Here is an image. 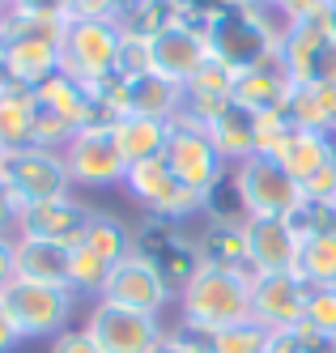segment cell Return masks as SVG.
I'll use <instances>...</instances> for the list:
<instances>
[{
  "label": "cell",
  "mask_w": 336,
  "mask_h": 353,
  "mask_svg": "<svg viewBox=\"0 0 336 353\" xmlns=\"http://www.w3.org/2000/svg\"><path fill=\"white\" fill-rule=\"evenodd\" d=\"M281 17L273 9L260 5H239L230 0L221 5L209 21H204V34H209V52L213 60L230 64L235 72L264 64L268 56H277V43H281Z\"/></svg>",
  "instance_id": "obj_1"
},
{
  "label": "cell",
  "mask_w": 336,
  "mask_h": 353,
  "mask_svg": "<svg viewBox=\"0 0 336 353\" xmlns=\"http://www.w3.org/2000/svg\"><path fill=\"white\" fill-rule=\"evenodd\" d=\"M179 319L204 327V332H221L251 319V281L239 276L235 268H221L204 260L200 272L179 290Z\"/></svg>",
  "instance_id": "obj_2"
},
{
  "label": "cell",
  "mask_w": 336,
  "mask_h": 353,
  "mask_svg": "<svg viewBox=\"0 0 336 353\" xmlns=\"http://www.w3.org/2000/svg\"><path fill=\"white\" fill-rule=\"evenodd\" d=\"M60 34H64V21L26 17L13 9L0 13V52L9 60L13 85L39 90L47 77H56L60 72Z\"/></svg>",
  "instance_id": "obj_3"
},
{
  "label": "cell",
  "mask_w": 336,
  "mask_h": 353,
  "mask_svg": "<svg viewBox=\"0 0 336 353\" xmlns=\"http://www.w3.org/2000/svg\"><path fill=\"white\" fill-rule=\"evenodd\" d=\"M5 307L17 323L21 341H56L60 332L72 327V311H77V294L64 285H39V281H13L0 290Z\"/></svg>",
  "instance_id": "obj_4"
},
{
  "label": "cell",
  "mask_w": 336,
  "mask_h": 353,
  "mask_svg": "<svg viewBox=\"0 0 336 353\" xmlns=\"http://www.w3.org/2000/svg\"><path fill=\"white\" fill-rule=\"evenodd\" d=\"M162 162L175 170L179 183H188L192 192L209 196L221 179H230V166L226 158L217 154V145L209 137V128H200L192 119H170L166 128V149H162Z\"/></svg>",
  "instance_id": "obj_5"
},
{
  "label": "cell",
  "mask_w": 336,
  "mask_h": 353,
  "mask_svg": "<svg viewBox=\"0 0 336 353\" xmlns=\"http://www.w3.org/2000/svg\"><path fill=\"white\" fill-rule=\"evenodd\" d=\"M119 39L123 30L115 21H64L60 34V72L81 85H94L102 77L115 72V56H119Z\"/></svg>",
  "instance_id": "obj_6"
},
{
  "label": "cell",
  "mask_w": 336,
  "mask_h": 353,
  "mask_svg": "<svg viewBox=\"0 0 336 353\" xmlns=\"http://www.w3.org/2000/svg\"><path fill=\"white\" fill-rule=\"evenodd\" d=\"M123 192L132 196V205L145 209L149 217H166V221H188L196 213H204V196L192 192L188 183L175 179V170L162 162V158H149V162H137L128 166L123 174Z\"/></svg>",
  "instance_id": "obj_7"
},
{
  "label": "cell",
  "mask_w": 336,
  "mask_h": 353,
  "mask_svg": "<svg viewBox=\"0 0 336 353\" xmlns=\"http://www.w3.org/2000/svg\"><path fill=\"white\" fill-rule=\"evenodd\" d=\"M230 179H235L243 205H247V217H290L306 192L294 174L281 166L277 158H247L239 166H230Z\"/></svg>",
  "instance_id": "obj_8"
},
{
  "label": "cell",
  "mask_w": 336,
  "mask_h": 353,
  "mask_svg": "<svg viewBox=\"0 0 336 353\" xmlns=\"http://www.w3.org/2000/svg\"><path fill=\"white\" fill-rule=\"evenodd\" d=\"M64 166L72 188H123L128 162L107 123H90L64 145Z\"/></svg>",
  "instance_id": "obj_9"
},
{
  "label": "cell",
  "mask_w": 336,
  "mask_h": 353,
  "mask_svg": "<svg viewBox=\"0 0 336 353\" xmlns=\"http://www.w3.org/2000/svg\"><path fill=\"white\" fill-rule=\"evenodd\" d=\"M102 302L123 307V311H137V315L162 319L166 307L175 302V294H170V285L162 281L158 264L145 260L141 251H132V256H123L119 264H111V276H107V290H102Z\"/></svg>",
  "instance_id": "obj_10"
},
{
  "label": "cell",
  "mask_w": 336,
  "mask_h": 353,
  "mask_svg": "<svg viewBox=\"0 0 336 353\" xmlns=\"http://www.w3.org/2000/svg\"><path fill=\"white\" fill-rule=\"evenodd\" d=\"M86 332L90 341L102 349V353H149L166 336L162 319L153 315H137V311H123V307H111V302H90L86 311Z\"/></svg>",
  "instance_id": "obj_11"
},
{
  "label": "cell",
  "mask_w": 336,
  "mask_h": 353,
  "mask_svg": "<svg viewBox=\"0 0 336 353\" xmlns=\"http://www.w3.org/2000/svg\"><path fill=\"white\" fill-rule=\"evenodd\" d=\"M0 183L13 192V200H17L21 209L39 205V200H51V196L72 192L64 154H51V149H39V145L34 149H21V154H9Z\"/></svg>",
  "instance_id": "obj_12"
},
{
  "label": "cell",
  "mask_w": 336,
  "mask_h": 353,
  "mask_svg": "<svg viewBox=\"0 0 336 353\" xmlns=\"http://www.w3.org/2000/svg\"><path fill=\"white\" fill-rule=\"evenodd\" d=\"M94 209L86 200H77L72 192L64 196H51V200H39V205L21 209L17 217V239H30V243H56V247H77L90 225Z\"/></svg>",
  "instance_id": "obj_13"
},
{
  "label": "cell",
  "mask_w": 336,
  "mask_h": 353,
  "mask_svg": "<svg viewBox=\"0 0 336 353\" xmlns=\"http://www.w3.org/2000/svg\"><path fill=\"white\" fill-rule=\"evenodd\" d=\"M149 56H153V72H162V77H170L179 85H188L196 72L213 60L204 26H196L188 17H179L162 34H153L149 39Z\"/></svg>",
  "instance_id": "obj_14"
},
{
  "label": "cell",
  "mask_w": 336,
  "mask_h": 353,
  "mask_svg": "<svg viewBox=\"0 0 336 353\" xmlns=\"http://www.w3.org/2000/svg\"><path fill=\"white\" fill-rule=\"evenodd\" d=\"M251 319L264 332H294L306 319V285L294 272H264L251 281Z\"/></svg>",
  "instance_id": "obj_15"
},
{
  "label": "cell",
  "mask_w": 336,
  "mask_h": 353,
  "mask_svg": "<svg viewBox=\"0 0 336 353\" xmlns=\"http://www.w3.org/2000/svg\"><path fill=\"white\" fill-rule=\"evenodd\" d=\"M243 243H247V268H251V276L294 272L298 234L290 230L286 217H247L243 221Z\"/></svg>",
  "instance_id": "obj_16"
},
{
  "label": "cell",
  "mask_w": 336,
  "mask_h": 353,
  "mask_svg": "<svg viewBox=\"0 0 336 353\" xmlns=\"http://www.w3.org/2000/svg\"><path fill=\"white\" fill-rule=\"evenodd\" d=\"M294 94V77L286 72L281 56H268L264 64L235 72V90H230V103L243 107L247 115H264V111H286Z\"/></svg>",
  "instance_id": "obj_17"
},
{
  "label": "cell",
  "mask_w": 336,
  "mask_h": 353,
  "mask_svg": "<svg viewBox=\"0 0 336 353\" xmlns=\"http://www.w3.org/2000/svg\"><path fill=\"white\" fill-rule=\"evenodd\" d=\"M332 39V26H328V13L324 17H311V21H294V26L281 30V43H277V56L286 64V72L294 81H311L315 77V60Z\"/></svg>",
  "instance_id": "obj_18"
},
{
  "label": "cell",
  "mask_w": 336,
  "mask_h": 353,
  "mask_svg": "<svg viewBox=\"0 0 336 353\" xmlns=\"http://www.w3.org/2000/svg\"><path fill=\"white\" fill-rule=\"evenodd\" d=\"M277 162L286 166L294 179L306 188L311 179H319L324 170L336 166V137H328V132H311V128H294L290 141L281 145Z\"/></svg>",
  "instance_id": "obj_19"
},
{
  "label": "cell",
  "mask_w": 336,
  "mask_h": 353,
  "mask_svg": "<svg viewBox=\"0 0 336 353\" xmlns=\"http://www.w3.org/2000/svg\"><path fill=\"white\" fill-rule=\"evenodd\" d=\"M123 107L128 115H145V119H179L184 111V85L162 77V72H145V77H132L123 85Z\"/></svg>",
  "instance_id": "obj_20"
},
{
  "label": "cell",
  "mask_w": 336,
  "mask_h": 353,
  "mask_svg": "<svg viewBox=\"0 0 336 353\" xmlns=\"http://www.w3.org/2000/svg\"><path fill=\"white\" fill-rule=\"evenodd\" d=\"M34 107L39 94L30 85H9L0 94V149L5 154L34 149Z\"/></svg>",
  "instance_id": "obj_21"
},
{
  "label": "cell",
  "mask_w": 336,
  "mask_h": 353,
  "mask_svg": "<svg viewBox=\"0 0 336 353\" xmlns=\"http://www.w3.org/2000/svg\"><path fill=\"white\" fill-rule=\"evenodd\" d=\"M166 128H170V123L145 119V115H123V119L111 123L115 145H119V154H123L128 166L149 162V158H162V149H166Z\"/></svg>",
  "instance_id": "obj_22"
},
{
  "label": "cell",
  "mask_w": 336,
  "mask_h": 353,
  "mask_svg": "<svg viewBox=\"0 0 336 353\" xmlns=\"http://www.w3.org/2000/svg\"><path fill=\"white\" fill-rule=\"evenodd\" d=\"M39 103L47 107V111H56L60 119H68L77 132L81 128H90V123H98V115H94V103H90V90L81 85V81H72V77H64V72H56V77H47L39 90Z\"/></svg>",
  "instance_id": "obj_23"
},
{
  "label": "cell",
  "mask_w": 336,
  "mask_h": 353,
  "mask_svg": "<svg viewBox=\"0 0 336 353\" xmlns=\"http://www.w3.org/2000/svg\"><path fill=\"white\" fill-rule=\"evenodd\" d=\"M209 137L217 145V154L226 158V166H239V162L255 158V115H247L235 103L209 123Z\"/></svg>",
  "instance_id": "obj_24"
},
{
  "label": "cell",
  "mask_w": 336,
  "mask_h": 353,
  "mask_svg": "<svg viewBox=\"0 0 336 353\" xmlns=\"http://www.w3.org/2000/svg\"><path fill=\"white\" fill-rule=\"evenodd\" d=\"M17 276H21V281L64 285L68 290V247L17 239Z\"/></svg>",
  "instance_id": "obj_25"
},
{
  "label": "cell",
  "mask_w": 336,
  "mask_h": 353,
  "mask_svg": "<svg viewBox=\"0 0 336 353\" xmlns=\"http://www.w3.org/2000/svg\"><path fill=\"white\" fill-rule=\"evenodd\" d=\"M294 276H298L306 290L336 285V234H311V239H298Z\"/></svg>",
  "instance_id": "obj_26"
},
{
  "label": "cell",
  "mask_w": 336,
  "mask_h": 353,
  "mask_svg": "<svg viewBox=\"0 0 336 353\" xmlns=\"http://www.w3.org/2000/svg\"><path fill=\"white\" fill-rule=\"evenodd\" d=\"M81 247H90L94 256H102L107 264H119L123 256L137 251V234H132V225H123L115 213H98L94 209L86 234H81Z\"/></svg>",
  "instance_id": "obj_27"
},
{
  "label": "cell",
  "mask_w": 336,
  "mask_h": 353,
  "mask_svg": "<svg viewBox=\"0 0 336 353\" xmlns=\"http://www.w3.org/2000/svg\"><path fill=\"white\" fill-rule=\"evenodd\" d=\"M153 264H158V272H162V281L170 285V294L179 298V290H184L192 276L200 272V264H204V251H200V239H188V234H175L158 256H153Z\"/></svg>",
  "instance_id": "obj_28"
},
{
  "label": "cell",
  "mask_w": 336,
  "mask_h": 353,
  "mask_svg": "<svg viewBox=\"0 0 336 353\" xmlns=\"http://www.w3.org/2000/svg\"><path fill=\"white\" fill-rule=\"evenodd\" d=\"M170 21H179V9L170 5V0H123L115 26H119L123 34L153 39V34H162Z\"/></svg>",
  "instance_id": "obj_29"
},
{
  "label": "cell",
  "mask_w": 336,
  "mask_h": 353,
  "mask_svg": "<svg viewBox=\"0 0 336 353\" xmlns=\"http://www.w3.org/2000/svg\"><path fill=\"white\" fill-rule=\"evenodd\" d=\"M107 276H111V264L102 260V256H94L90 247H81L77 243L72 251H68V290L77 294V302H98L102 298V290H107Z\"/></svg>",
  "instance_id": "obj_30"
},
{
  "label": "cell",
  "mask_w": 336,
  "mask_h": 353,
  "mask_svg": "<svg viewBox=\"0 0 336 353\" xmlns=\"http://www.w3.org/2000/svg\"><path fill=\"white\" fill-rule=\"evenodd\" d=\"M204 217H209V225H217V230H239L247 221V205H243L235 179H221L209 196H204Z\"/></svg>",
  "instance_id": "obj_31"
},
{
  "label": "cell",
  "mask_w": 336,
  "mask_h": 353,
  "mask_svg": "<svg viewBox=\"0 0 336 353\" xmlns=\"http://www.w3.org/2000/svg\"><path fill=\"white\" fill-rule=\"evenodd\" d=\"M290 230L298 239H311V234H336V205L332 200H302V205L286 217Z\"/></svg>",
  "instance_id": "obj_32"
},
{
  "label": "cell",
  "mask_w": 336,
  "mask_h": 353,
  "mask_svg": "<svg viewBox=\"0 0 336 353\" xmlns=\"http://www.w3.org/2000/svg\"><path fill=\"white\" fill-rule=\"evenodd\" d=\"M268 341V332L255 319L247 323H235V327H221V332H213L209 341V353H260Z\"/></svg>",
  "instance_id": "obj_33"
},
{
  "label": "cell",
  "mask_w": 336,
  "mask_h": 353,
  "mask_svg": "<svg viewBox=\"0 0 336 353\" xmlns=\"http://www.w3.org/2000/svg\"><path fill=\"white\" fill-rule=\"evenodd\" d=\"M294 132V123L286 111H264V115H255V154L260 158H277L281 154V145L290 141Z\"/></svg>",
  "instance_id": "obj_34"
},
{
  "label": "cell",
  "mask_w": 336,
  "mask_h": 353,
  "mask_svg": "<svg viewBox=\"0 0 336 353\" xmlns=\"http://www.w3.org/2000/svg\"><path fill=\"white\" fill-rule=\"evenodd\" d=\"M77 137V128L68 119H60L56 111H47L43 103L34 107V145L39 149H51V154H64V145Z\"/></svg>",
  "instance_id": "obj_35"
},
{
  "label": "cell",
  "mask_w": 336,
  "mask_h": 353,
  "mask_svg": "<svg viewBox=\"0 0 336 353\" xmlns=\"http://www.w3.org/2000/svg\"><path fill=\"white\" fill-rule=\"evenodd\" d=\"M115 72H119L123 81H132V77H145V72H153L149 39H141V34H123V39H119V56H115Z\"/></svg>",
  "instance_id": "obj_36"
},
{
  "label": "cell",
  "mask_w": 336,
  "mask_h": 353,
  "mask_svg": "<svg viewBox=\"0 0 336 353\" xmlns=\"http://www.w3.org/2000/svg\"><path fill=\"white\" fill-rule=\"evenodd\" d=\"M306 323L319 336H336V285L306 290Z\"/></svg>",
  "instance_id": "obj_37"
},
{
  "label": "cell",
  "mask_w": 336,
  "mask_h": 353,
  "mask_svg": "<svg viewBox=\"0 0 336 353\" xmlns=\"http://www.w3.org/2000/svg\"><path fill=\"white\" fill-rule=\"evenodd\" d=\"M332 9V0H277L273 13L281 17V26H294V21H311V17H324Z\"/></svg>",
  "instance_id": "obj_38"
},
{
  "label": "cell",
  "mask_w": 336,
  "mask_h": 353,
  "mask_svg": "<svg viewBox=\"0 0 336 353\" xmlns=\"http://www.w3.org/2000/svg\"><path fill=\"white\" fill-rule=\"evenodd\" d=\"M123 0H68V17L77 21H115Z\"/></svg>",
  "instance_id": "obj_39"
},
{
  "label": "cell",
  "mask_w": 336,
  "mask_h": 353,
  "mask_svg": "<svg viewBox=\"0 0 336 353\" xmlns=\"http://www.w3.org/2000/svg\"><path fill=\"white\" fill-rule=\"evenodd\" d=\"M13 13L43 17V21H68V0H13Z\"/></svg>",
  "instance_id": "obj_40"
},
{
  "label": "cell",
  "mask_w": 336,
  "mask_h": 353,
  "mask_svg": "<svg viewBox=\"0 0 336 353\" xmlns=\"http://www.w3.org/2000/svg\"><path fill=\"white\" fill-rule=\"evenodd\" d=\"M47 353H102L86 327H68V332H60L56 341H47Z\"/></svg>",
  "instance_id": "obj_41"
},
{
  "label": "cell",
  "mask_w": 336,
  "mask_h": 353,
  "mask_svg": "<svg viewBox=\"0 0 336 353\" xmlns=\"http://www.w3.org/2000/svg\"><path fill=\"white\" fill-rule=\"evenodd\" d=\"M170 5L179 9V17H188V21H196V26H204L221 5H230V0H170Z\"/></svg>",
  "instance_id": "obj_42"
},
{
  "label": "cell",
  "mask_w": 336,
  "mask_h": 353,
  "mask_svg": "<svg viewBox=\"0 0 336 353\" xmlns=\"http://www.w3.org/2000/svg\"><path fill=\"white\" fill-rule=\"evenodd\" d=\"M294 336H298V345H302V353H336V336H319L311 323H298L294 327Z\"/></svg>",
  "instance_id": "obj_43"
},
{
  "label": "cell",
  "mask_w": 336,
  "mask_h": 353,
  "mask_svg": "<svg viewBox=\"0 0 336 353\" xmlns=\"http://www.w3.org/2000/svg\"><path fill=\"white\" fill-rule=\"evenodd\" d=\"M17 276V239L13 234H0V290Z\"/></svg>",
  "instance_id": "obj_44"
},
{
  "label": "cell",
  "mask_w": 336,
  "mask_h": 353,
  "mask_svg": "<svg viewBox=\"0 0 336 353\" xmlns=\"http://www.w3.org/2000/svg\"><path fill=\"white\" fill-rule=\"evenodd\" d=\"M17 217H21V205L13 200V192L0 183V234H13L17 239Z\"/></svg>",
  "instance_id": "obj_45"
},
{
  "label": "cell",
  "mask_w": 336,
  "mask_h": 353,
  "mask_svg": "<svg viewBox=\"0 0 336 353\" xmlns=\"http://www.w3.org/2000/svg\"><path fill=\"white\" fill-rule=\"evenodd\" d=\"M315 98H319V115H324V132L336 137V85L315 81Z\"/></svg>",
  "instance_id": "obj_46"
},
{
  "label": "cell",
  "mask_w": 336,
  "mask_h": 353,
  "mask_svg": "<svg viewBox=\"0 0 336 353\" xmlns=\"http://www.w3.org/2000/svg\"><path fill=\"white\" fill-rule=\"evenodd\" d=\"M311 81L336 85V39H328V47L319 52V60H315V77H311Z\"/></svg>",
  "instance_id": "obj_47"
},
{
  "label": "cell",
  "mask_w": 336,
  "mask_h": 353,
  "mask_svg": "<svg viewBox=\"0 0 336 353\" xmlns=\"http://www.w3.org/2000/svg\"><path fill=\"white\" fill-rule=\"evenodd\" d=\"M17 345H21V332H17V323L5 307V294H0V353H13Z\"/></svg>",
  "instance_id": "obj_48"
},
{
  "label": "cell",
  "mask_w": 336,
  "mask_h": 353,
  "mask_svg": "<svg viewBox=\"0 0 336 353\" xmlns=\"http://www.w3.org/2000/svg\"><path fill=\"white\" fill-rule=\"evenodd\" d=\"M260 353H302V345H298L294 332H268V341H264Z\"/></svg>",
  "instance_id": "obj_49"
},
{
  "label": "cell",
  "mask_w": 336,
  "mask_h": 353,
  "mask_svg": "<svg viewBox=\"0 0 336 353\" xmlns=\"http://www.w3.org/2000/svg\"><path fill=\"white\" fill-rule=\"evenodd\" d=\"M149 353H200V349H196V345H188V341H179V336L170 332V327H166V336H162L158 345H153Z\"/></svg>",
  "instance_id": "obj_50"
},
{
  "label": "cell",
  "mask_w": 336,
  "mask_h": 353,
  "mask_svg": "<svg viewBox=\"0 0 336 353\" xmlns=\"http://www.w3.org/2000/svg\"><path fill=\"white\" fill-rule=\"evenodd\" d=\"M13 85V77H9V60H5V52H0V94H5Z\"/></svg>",
  "instance_id": "obj_51"
},
{
  "label": "cell",
  "mask_w": 336,
  "mask_h": 353,
  "mask_svg": "<svg viewBox=\"0 0 336 353\" xmlns=\"http://www.w3.org/2000/svg\"><path fill=\"white\" fill-rule=\"evenodd\" d=\"M239 5H260V9H273L277 0H239Z\"/></svg>",
  "instance_id": "obj_52"
},
{
  "label": "cell",
  "mask_w": 336,
  "mask_h": 353,
  "mask_svg": "<svg viewBox=\"0 0 336 353\" xmlns=\"http://www.w3.org/2000/svg\"><path fill=\"white\" fill-rule=\"evenodd\" d=\"M328 26H332V39H336V5L328 9Z\"/></svg>",
  "instance_id": "obj_53"
},
{
  "label": "cell",
  "mask_w": 336,
  "mask_h": 353,
  "mask_svg": "<svg viewBox=\"0 0 336 353\" xmlns=\"http://www.w3.org/2000/svg\"><path fill=\"white\" fill-rule=\"evenodd\" d=\"M5 158H9V154H5V149H0V174H5Z\"/></svg>",
  "instance_id": "obj_54"
},
{
  "label": "cell",
  "mask_w": 336,
  "mask_h": 353,
  "mask_svg": "<svg viewBox=\"0 0 336 353\" xmlns=\"http://www.w3.org/2000/svg\"><path fill=\"white\" fill-rule=\"evenodd\" d=\"M9 5H13V0H0V13H5V9H9Z\"/></svg>",
  "instance_id": "obj_55"
},
{
  "label": "cell",
  "mask_w": 336,
  "mask_h": 353,
  "mask_svg": "<svg viewBox=\"0 0 336 353\" xmlns=\"http://www.w3.org/2000/svg\"><path fill=\"white\" fill-rule=\"evenodd\" d=\"M332 5H336V0H332Z\"/></svg>",
  "instance_id": "obj_56"
}]
</instances>
